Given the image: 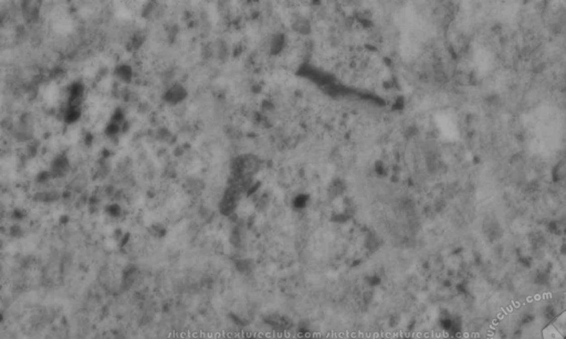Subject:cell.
Here are the masks:
<instances>
[{"mask_svg": "<svg viewBox=\"0 0 566 339\" xmlns=\"http://www.w3.org/2000/svg\"><path fill=\"white\" fill-rule=\"evenodd\" d=\"M565 339H566V337H565Z\"/></svg>", "mask_w": 566, "mask_h": 339, "instance_id": "1", "label": "cell"}]
</instances>
